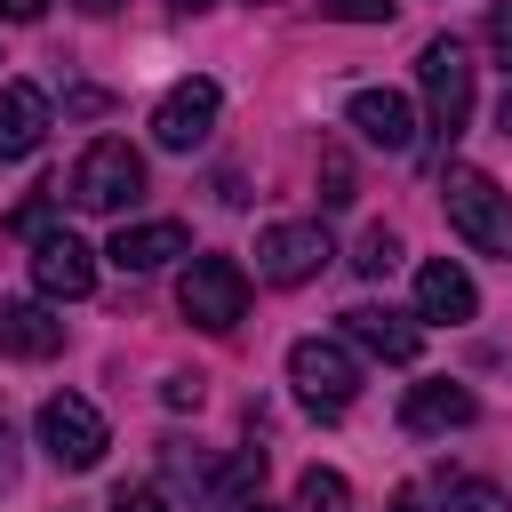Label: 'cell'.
I'll return each mask as SVG.
<instances>
[{
  "label": "cell",
  "instance_id": "9a60e30c",
  "mask_svg": "<svg viewBox=\"0 0 512 512\" xmlns=\"http://www.w3.org/2000/svg\"><path fill=\"white\" fill-rule=\"evenodd\" d=\"M48 136V96L32 80H8L0 88V160H32Z\"/></svg>",
  "mask_w": 512,
  "mask_h": 512
},
{
  "label": "cell",
  "instance_id": "52a82bcc",
  "mask_svg": "<svg viewBox=\"0 0 512 512\" xmlns=\"http://www.w3.org/2000/svg\"><path fill=\"white\" fill-rule=\"evenodd\" d=\"M328 256L336 248H328L320 224H264L256 232V280H272V288H304Z\"/></svg>",
  "mask_w": 512,
  "mask_h": 512
},
{
  "label": "cell",
  "instance_id": "4fadbf2b",
  "mask_svg": "<svg viewBox=\"0 0 512 512\" xmlns=\"http://www.w3.org/2000/svg\"><path fill=\"white\" fill-rule=\"evenodd\" d=\"M104 256H112L120 272H160L168 256H192V232H184V224H168V216H160V224H120Z\"/></svg>",
  "mask_w": 512,
  "mask_h": 512
},
{
  "label": "cell",
  "instance_id": "e0dca14e",
  "mask_svg": "<svg viewBox=\"0 0 512 512\" xmlns=\"http://www.w3.org/2000/svg\"><path fill=\"white\" fill-rule=\"evenodd\" d=\"M256 488H264V448H240V456H224V464L208 472V496H216V504L256 496Z\"/></svg>",
  "mask_w": 512,
  "mask_h": 512
},
{
  "label": "cell",
  "instance_id": "44dd1931",
  "mask_svg": "<svg viewBox=\"0 0 512 512\" xmlns=\"http://www.w3.org/2000/svg\"><path fill=\"white\" fill-rule=\"evenodd\" d=\"M352 264H360V272H368V280H384V272H392V264H400V240H392V232H384V224H368V232H360V256H352Z\"/></svg>",
  "mask_w": 512,
  "mask_h": 512
},
{
  "label": "cell",
  "instance_id": "8fae6325",
  "mask_svg": "<svg viewBox=\"0 0 512 512\" xmlns=\"http://www.w3.org/2000/svg\"><path fill=\"white\" fill-rule=\"evenodd\" d=\"M344 336H352L360 352L392 360V368H408V360L424 352V328H416L408 312H392V304H352V312H344Z\"/></svg>",
  "mask_w": 512,
  "mask_h": 512
},
{
  "label": "cell",
  "instance_id": "5b68a950",
  "mask_svg": "<svg viewBox=\"0 0 512 512\" xmlns=\"http://www.w3.org/2000/svg\"><path fill=\"white\" fill-rule=\"evenodd\" d=\"M416 80H424V120L440 144H456L472 128V64H464V40H424L416 48Z\"/></svg>",
  "mask_w": 512,
  "mask_h": 512
},
{
  "label": "cell",
  "instance_id": "484cf974",
  "mask_svg": "<svg viewBox=\"0 0 512 512\" xmlns=\"http://www.w3.org/2000/svg\"><path fill=\"white\" fill-rule=\"evenodd\" d=\"M160 400H168V408H200V376H168Z\"/></svg>",
  "mask_w": 512,
  "mask_h": 512
},
{
  "label": "cell",
  "instance_id": "cb8c5ba5",
  "mask_svg": "<svg viewBox=\"0 0 512 512\" xmlns=\"http://www.w3.org/2000/svg\"><path fill=\"white\" fill-rule=\"evenodd\" d=\"M488 48L512 64V0H496V8H488Z\"/></svg>",
  "mask_w": 512,
  "mask_h": 512
},
{
  "label": "cell",
  "instance_id": "30bf717a",
  "mask_svg": "<svg viewBox=\"0 0 512 512\" xmlns=\"http://www.w3.org/2000/svg\"><path fill=\"white\" fill-rule=\"evenodd\" d=\"M480 312V288H472V272L456 264V256H424L416 264V320H472Z\"/></svg>",
  "mask_w": 512,
  "mask_h": 512
},
{
  "label": "cell",
  "instance_id": "f546056e",
  "mask_svg": "<svg viewBox=\"0 0 512 512\" xmlns=\"http://www.w3.org/2000/svg\"><path fill=\"white\" fill-rule=\"evenodd\" d=\"M208 512H272L264 496H232V504H208Z\"/></svg>",
  "mask_w": 512,
  "mask_h": 512
},
{
  "label": "cell",
  "instance_id": "7a4b0ae2",
  "mask_svg": "<svg viewBox=\"0 0 512 512\" xmlns=\"http://www.w3.org/2000/svg\"><path fill=\"white\" fill-rule=\"evenodd\" d=\"M72 208H88V216H120L136 192H144V152L128 144V136H96L80 160H72Z\"/></svg>",
  "mask_w": 512,
  "mask_h": 512
},
{
  "label": "cell",
  "instance_id": "2e32d148",
  "mask_svg": "<svg viewBox=\"0 0 512 512\" xmlns=\"http://www.w3.org/2000/svg\"><path fill=\"white\" fill-rule=\"evenodd\" d=\"M0 352L16 360H56L64 352V320L48 304H0Z\"/></svg>",
  "mask_w": 512,
  "mask_h": 512
},
{
  "label": "cell",
  "instance_id": "277c9868",
  "mask_svg": "<svg viewBox=\"0 0 512 512\" xmlns=\"http://www.w3.org/2000/svg\"><path fill=\"white\" fill-rule=\"evenodd\" d=\"M288 384L312 416H344L360 400V360L336 344V336H296L288 344Z\"/></svg>",
  "mask_w": 512,
  "mask_h": 512
},
{
  "label": "cell",
  "instance_id": "83f0119b",
  "mask_svg": "<svg viewBox=\"0 0 512 512\" xmlns=\"http://www.w3.org/2000/svg\"><path fill=\"white\" fill-rule=\"evenodd\" d=\"M0 16L8 24H32V16H48V0H0Z\"/></svg>",
  "mask_w": 512,
  "mask_h": 512
},
{
  "label": "cell",
  "instance_id": "e575fe53",
  "mask_svg": "<svg viewBox=\"0 0 512 512\" xmlns=\"http://www.w3.org/2000/svg\"><path fill=\"white\" fill-rule=\"evenodd\" d=\"M248 8H272V0H248Z\"/></svg>",
  "mask_w": 512,
  "mask_h": 512
},
{
  "label": "cell",
  "instance_id": "836d02e7",
  "mask_svg": "<svg viewBox=\"0 0 512 512\" xmlns=\"http://www.w3.org/2000/svg\"><path fill=\"white\" fill-rule=\"evenodd\" d=\"M392 512H416V496H392Z\"/></svg>",
  "mask_w": 512,
  "mask_h": 512
},
{
  "label": "cell",
  "instance_id": "ac0fdd59",
  "mask_svg": "<svg viewBox=\"0 0 512 512\" xmlns=\"http://www.w3.org/2000/svg\"><path fill=\"white\" fill-rule=\"evenodd\" d=\"M296 512H352V480L328 472V464H312V472L296 480Z\"/></svg>",
  "mask_w": 512,
  "mask_h": 512
},
{
  "label": "cell",
  "instance_id": "3957f363",
  "mask_svg": "<svg viewBox=\"0 0 512 512\" xmlns=\"http://www.w3.org/2000/svg\"><path fill=\"white\" fill-rule=\"evenodd\" d=\"M176 304H184L192 328L232 336V328L248 320V264H240V256H192L184 280H176Z\"/></svg>",
  "mask_w": 512,
  "mask_h": 512
},
{
  "label": "cell",
  "instance_id": "ba28073f",
  "mask_svg": "<svg viewBox=\"0 0 512 512\" xmlns=\"http://www.w3.org/2000/svg\"><path fill=\"white\" fill-rule=\"evenodd\" d=\"M216 112H224V88H216V80H176V88L160 96V112H152L160 152H192V144H208Z\"/></svg>",
  "mask_w": 512,
  "mask_h": 512
},
{
  "label": "cell",
  "instance_id": "ffe728a7",
  "mask_svg": "<svg viewBox=\"0 0 512 512\" xmlns=\"http://www.w3.org/2000/svg\"><path fill=\"white\" fill-rule=\"evenodd\" d=\"M320 208H352V160L336 144L320 152Z\"/></svg>",
  "mask_w": 512,
  "mask_h": 512
},
{
  "label": "cell",
  "instance_id": "5bb4252c",
  "mask_svg": "<svg viewBox=\"0 0 512 512\" xmlns=\"http://www.w3.org/2000/svg\"><path fill=\"white\" fill-rule=\"evenodd\" d=\"M472 416H480L472 384H448V376H440V384H416V392L400 400V424H408V432H464Z\"/></svg>",
  "mask_w": 512,
  "mask_h": 512
},
{
  "label": "cell",
  "instance_id": "d6a6232c",
  "mask_svg": "<svg viewBox=\"0 0 512 512\" xmlns=\"http://www.w3.org/2000/svg\"><path fill=\"white\" fill-rule=\"evenodd\" d=\"M176 8H184V16H200V8H216V0H176Z\"/></svg>",
  "mask_w": 512,
  "mask_h": 512
},
{
  "label": "cell",
  "instance_id": "4316f807",
  "mask_svg": "<svg viewBox=\"0 0 512 512\" xmlns=\"http://www.w3.org/2000/svg\"><path fill=\"white\" fill-rule=\"evenodd\" d=\"M64 112H112V96H104V88H72V96H64Z\"/></svg>",
  "mask_w": 512,
  "mask_h": 512
},
{
  "label": "cell",
  "instance_id": "8992f818",
  "mask_svg": "<svg viewBox=\"0 0 512 512\" xmlns=\"http://www.w3.org/2000/svg\"><path fill=\"white\" fill-rule=\"evenodd\" d=\"M40 448H48V464H56V472H96V464H104V448H112V432H104L96 400L56 392V400H40Z\"/></svg>",
  "mask_w": 512,
  "mask_h": 512
},
{
  "label": "cell",
  "instance_id": "6da1fadb",
  "mask_svg": "<svg viewBox=\"0 0 512 512\" xmlns=\"http://www.w3.org/2000/svg\"><path fill=\"white\" fill-rule=\"evenodd\" d=\"M440 208H448V224H456L480 256H504V264H512V192H504L488 168L448 160V176H440Z\"/></svg>",
  "mask_w": 512,
  "mask_h": 512
},
{
  "label": "cell",
  "instance_id": "d6986e66",
  "mask_svg": "<svg viewBox=\"0 0 512 512\" xmlns=\"http://www.w3.org/2000/svg\"><path fill=\"white\" fill-rule=\"evenodd\" d=\"M440 512H512V504H504V488H488V480H448Z\"/></svg>",
  "mask_w": 512,
  "mask_h": 512
},
{
  "label": "cell",
  "instance_id": "7c38bea8",
  "mask_svg": "<svg viewBox=\"0 0 512 512\" xmlns=\"http://www.w3.org/2000/svg\"><path fill=\"white\" fill-rule=\"evenodd\" d=\"M344 120H352L376 152H408V144H416V112H408V96H392V88H352Z\"/></svg>",
  "mask_w": 512,
  "mask_h": 512
},
{
  "label": "cell",
  "instance_id": "603a6c76",
  "mask_svg": "<svg viewBox=\"0 0 512 512\" xmlns=\"http://www.w3.org/2000/svg\"><path fill=\"white\" fill-rule=\"evenodd\" d=\"M8 232H32V240L48 232V184H40V192H32V200H24L16 216H8Z\"/></svg>",
  "mask_w": 512,
  "mask_h": 512
},
{
  "label": "cell",
  "instance_id": "4dcf8cb0",
  "mask_svg": "<svg viewBox=\"0 0 512 512\" xmlns=\"http://www.w3.org/2000/svg\"><path fill=\"white\" fill-rule=\"evenodd\" d=\"M72 8H88V16H112V8H120V0H72Z\"/></svg>",
  "mask_w": 512,
  "mask_h": 512
},
{
  "label": "cell",
  "instance_id": "f1b7e54d",
  "mask_svg": "<svg viewBox=\"0 0 512 512\" xmlns=\"http://www.w3.org/2000/svg\"><path fill=\"white\" fill-rule=\"evenodd\" d=\"M16 480V440H8V424H0V488Z\"/></svg>",
  "mask_w": 512,
  "mask_h": 512
},
{
  "label": "cell",
  "instance_id": "9c48e42d",
  "mask_svg": "<svg viewBox=\"0 0 512 512\" xmlns=\"http://www.w3.org/2000/svg\"><path fill=\"white\" fill-rule=\"evenodd\" d=\"M32 280H40V296H56V304H80L88 288H96V256L72 240V232H40L32 240Z\"/></svg>",
  "mask_w": 512,
  "mask_h": 512
},
{
  "label": "cell",
  "instance_id": "7402d4cb",
  "mask_svg": "<svg viewBox=\"0 0 512 512\" xmlns=\"http://www.w3.org/2000/svg\"><path fill=\"white\" fill-rule=\"evenodd\" d=\"M392 8L400 0H320V16H336V24H392Z\"/></svg>",
  "mask_w": 512,
  "mask_h": 512
},
{
  "label": "cell",
  "instance_id": "1f68e13d",
  "mask_svg": "<svg viewBox=\"0 0 512 512\" xmlns=\"http://www.w3.org/2000/svg\"><path fill=\"white\" fill-rule=\"evenodd\" d=\"M496 120H504V136H512V88H504V112H496Z\"/></svg>",
  "mask_w": 512,
  "mask_h": 512
},
{
  "label": "cell",
  "instance_id": "d4e9b609",
  "mask_svg": "<svg viewBox=\"0 0 512 512\" xmlns=\"http://www.w3.org/2000/svg\"><path fill=\"white\" fill-rule=\"evenodd\" d=\"M112 512H168V496H160V488H120Z\"/></svg>",
  "mask_w": 512,
  "mask_h": 512
}]
</instances>
